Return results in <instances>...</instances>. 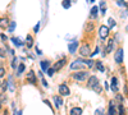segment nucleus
Masks as SVG:
<instances>
[{
	"label": "nucleus",
	"instance_id": "1",
	"mask_svg": "<svg viewBox=\"0 0 128 115\" xmlns=\"http://www.w3.org/2000/svg\"><path fill=\"white\" fill-rule=\"evenodd\" d=\"M72 77H73V79L74 81H78V82H82V81H85L86 78L88 77V73L87 72H76V73H73L72 74Z\"/></svg>",
	"mask_w": 128,
	"mask_h": 115
},
{
	"label": "nucleus",
	"instance_id": "2",
	"mask_svg": "<svg viewBox=\"0 0 128 115\" xmlns=\"http://www.w3.org/2000/svg\"><path fill=\"white\" fill-rule=\"evenodd\" d=\"M70 69H72V70H77V69L83 70L85 69V64L81 60H74L72 64H70Z\"/></svg>",
	"mask_w": 128,
	"mask_h": 115
},
{
	"label": "nucleus",
	"instance_id": "3",
	"mask_svg": "<svg viewBox=\"0 0 128 115\" xmlns=\"http://www.w3.org/2000/svg\"><path fill=\"white\" fill-rule=\"evenodd\" d=\"M87 86H88L90 88H92V90H93V88H95L96 86H99V79H97V77H95V76L90 77Z\"/></svg>",
	"mask_w": 128,
	"mask_h": 115
},
{
	"label": "nucleus",
	"instance_id": "4",
	"mask_svg": "<svg viewBox=\"0 0 128 115\" xmlns=\"http://www.w3.org/2000/svg\"><path fill=\"white\" fill-rule=\"evenodd\" d=\"M91 49H90V46L87 45V44H85V45H82L81 50H80V54L82 55V56H88V55H91V51H90Z\"/></svg>",
	"mask_w": 128,
	"mask_h": 115
},
{
	"label": "nucleus",
	"instance_id": "5",
	"mask_svg": "<svg viewBox=\"0 0 128 115\" xmlns=\"http://www.w3.org/2000/svg\"><path fill=\"white\" fill-rule=\"evenodd\" d=\"M99 33H100L101 38H106L108 35H109V27H106V26H101L100 29H99Z\"/></svg>",
	"mask_w": 128,
	"mask_h": 115
},
{
	"label": "nucleus",
	"instance_id": "6",
	"mask_svg": "<svg viewBox=\"0 0 128 115\" xmlns=\"http://www.w3.org/2000/svg\"><path fill=\"white\" fill-rule=\"evenodd\" d=\"M123 58H124V51L123 49H118L115 53V61L116 63H122L123 61Z\"/></svg>",
	"mask_w": 128,
	"mask_h": 115
},
{
	"label": "nucleus",
	"instance_id": "7",
	"mask_svg": "<svg viewBox=\"0 0 128 115\" xmlns=\"http://www.w3.org/2000/svg\"><path fill=\"white\" fill-rule=\"evenodd\" d=\"M59 93L63 95V96H68L70 92H69V88L65 86V84H60L59 86Z\"/></svg>",
	"mask_w": 128,
	"mask_h": 115
},
{
	"label": "nucleus",
	"instance_id": "8",
	"mask_svg": "<svg viewBox=\"0 0 128 115\" xmlns=\"http://www.w3.org/2000/svg\"><path fill=\"white\" fill-rule=\"evenodd\" d=\"M64 64H65V59H62V60H58L54 64V66H52V69L54 70H59V69H62L63 66H64Z\"/></svg>",
	"mask_w": 128,
	"mask_h": 115
},
{
	"label": "nucleus",
	"instance_id": "9",
	"mask_svg": "<svg viewBox=\"0 0 128 115\" xmlns=\"http://www.w3.org/2000/svg\"><path fill=\"white\" fill-rule=\"evenodd\" d=\"M110 87H111V91L113 92H116L118 91V79L115 78H111V82H110Z\"/></svg>",
	"mask_w": 128,
	"mask_h": 115
},
{
	"label": "nucleus",
	"instance_id": "10",
	"mask_svg": "<svg viewBox=\"0 0 128 115\" xmlns=\"http://www.w3.org/2000/svg\"><path fill=\"white\" fill-rule=\"evenodd\" d=\"M27 81H28V82H31V83H33V84L37 82V79H36V77H35V73H33L32 70L27 74Z\"/></svg>",
	"mask_w": 128,
	"mask_h": 115
},
{
	"label": "nucleus",
	"instance_id": "11",
	"mask_svg": "<svg viewBox=\"0 0 128 115\" xmlns=\"http://www.w3.org/2000/svg\"><path fill=\"white\" fill-rule=\"evenodd\" d=\"M78 49V42L77 41H74L72 44H69V53H76V50Z\"/></svg>",
	"mask_w": 128,
	"mask_h": 115
},
{
	"label": "nucleus",
	"instance_id": "12",
	"mask_svg": "<svg viewBox=\"0 0 128 115\" xmlns=\"http://www.w3.org/2000/svg\"><path fill=\"white\" fill-rule=\"evenodd\" d=\"M40 65H41V70H47V69H49V66H50V61L42 60V61L40 63Z\"/></svg>",
	"mask_w": 128,
	"mask_h": 115
},
{
	"label": "nucleus",
	"instance_id": "13",
	"mask_svg": "<svg viewBox=\"0 0 128 115\" xmlns=\"http://www.w3.org/2000/svg\"><path fill=\"white\" fill-rule=\"evenodd\" d=\"M69 114L70 115H82V109L81 107H73Z\"/></svg>",
	"mask_w": 128,
	"mask_h": 115
},
{
	"label": "nucleus",
	"instance_id": "14",
	"mask_svg": "<svg viewBox=\"0 0 128 115\" xmlns=\"http://www.w3.org/2000/svg\"><path fill=\"white\" fill-rule=\"evenodd\" d=\"M52 99H54V101H55V105H56V107H58V109H59V107L63 105V100L60 99L59 96H54V97H52Z\"/></svg>",
	"mask_w": 128,
	"mask_h": 115
},
{
	"label": "nucleus",
	"instance_id": "15",
	"mask_svg": "<svg viewBox=\"0 0 128 115\" xmlns=\"http://www.w3.org/2000/svg\"><path fill=\"white\" fill-rule=\"evenodd\" d=\"M9 26V19H6V18H1L0 19V27L1 28H5Z\"/></svg>",
	"mask_w": 128,
	"mask_h": 115
},
{
	"label": "nucleus",
	"instance_id": "16",
	"mask_svg": "<svg viewBox=\"0 0 128 115\" xmlns=\"http://www.w3.org/2000/svg\"><path fill=\"white\" fill-rule=\"evenodd\" d=\"M113 46H114V40H109L108 42V46H106V53H111L113 51Z\"/></svg>",
	"mask_w": 128,
	"mask_h": 115
},
{
	"label": "nucleus",
	"instance_id": "17",
	"mask_svg": "<svg viewBox=\"0 0 128 115\" xmlns=\"http://www.w3.org/2000/svg\"><path fill=\"white\" fill-rule=\"evenodd\" d=\"M10 40H12V42H13L16 46H18V47H19V46H23V42L19 41V38H17V37H12Z\"/></svg>",
	"mask_w": 128,
	"mask_h": 115
},
{
	"label": "nucleus",
	"instance_id": "18",
	"mask_svg": "<svg viewBox=\"0 0 128 115\" xmlns=\"http://www.w3.org/2000/svg\"><path fill=\"white\" fill-rule=\"evenodd\" d=\"M96 68H97V70H99V72H101V73H103V72H105V68H104V65H103V63H101V61H96Z\"/></svg>",
	"mask_w": 128,
	"mask_h": 115
},
{
	"label": "nucleus",
	"instance_id": "19",
	"mask_svg": "<svg viewBox=\"0 0 128 115\" xmlns=\"http://www.w3.org/2000/svg\"><path fill=\"white\" fill-rule=\"evenodd\" d=\"M116 114V110L114 105H113V102H110V105H109V115H115Z\"/></svg>",
	"mask_w": 128,
	"mask_h": 115
},
{
	"label": "nucleus",
	"instance_id": "20",
	"mask_svg": "<svg viewBox=\"0 0 128 115\" xmlns=\"http://www.w3.org/2000/svg\"><path fill=\"white\" fill-rule=\"evenodd\" d=\"M70 4H72V1H70V0H63V3H62V5H63L64 9H69Z\"/></svg>",
	"mask_w": 128,
	"mask_h": 115
},
{
	"label": "nucleus",
	"instance_id": "21",
	"mask_svg": "<svg viewBox=\"0 0 128 115\" xmlns=\"http://www.w3.org/2000/svg\"><path fill=\"white\" fill-rule=\"evenodd\" d=\"M26 41H27V47L29 49V47H31V46L33 45V38L28 35V36H27V40H26Z\"/></svg>",
	"mask_w": 128,
	"mask_h": 115
},
{
	"label": "nucleus",
	"instance_id": "22",
	"mask_svg": "<svg viewBox=\"0 0 128 115\" xmlns=\"http://www.w3.org/2000/svg\"><path fill=\"white\" fill-rule=\"evenodd\" d=\"M118 111H119V115H127V113H126V107H124L123 105H119Z\"/></svg>",
	"mask_w": 128,
	"mask_h": 115
},
{
	"label": "nucleus",
	"instance_id": "23",
	"mask_svg": "<svg viewBox=\"0 0 128 115\" xmlns=\"http://www.w3.org/2000/svg\"><path fill=\"white\" fill-rule=\"evenodd\" d=\"M24 68H26V66H24V64H23V63H21V64H19V65H18V66H17V70H18V74H21V73H23V72H24Z\"/></svg>",
	"mask_w": 128,
	"mask_h": 115
},
{
	"label": "nucleus",
	"instance_id": "24",
	"mask_svg": "<svg viewBox=\"0 0 128 115\" xmlns=\"http://www.w3.org/2000/svg\"><path fill=\"white\" fill-rule=\"evenodd\" d=\"M8 27H9V29H8V31H9V32H13L14 29H16V22H14V21H12V22H10V24L8 26Z\"/></svg>",
	"mask_w": 128,
	"mask_h": 115
},
{
	"label": "nucleus",
	"instance_id": "25",
	"mask_svg": "<svg viewBox=\"0 0 128 115\" xmlns=\"http://www.w3.org/2000/svg\"><path fill=\"white\" fill-rule=\"evenodd\" d=\"M97 6H92V9H91V16L93 17V18H96V16H97Z\"/></svg>",
	"mask_w": 128,
	"mask_h": 115
},
{
	"label": "nucleus",
	"instance_id": "26",
	"mask_svg": "<svg viewBox=\"0 0 128 115\" xmlns=\"http://www.w3.org/2000/svg\"><path fill=\"white\" fill-rule=\"evenodd\" d=\"M81 61L85 65L90 66V68H92V65H93V61H92V60H81Z\"/></svg>",
	"mask_w": 128,
	"mask_h": 115
},
{
	"label": "nucleus",
	"instance_id": "27",
	"mask_svg": "<svg viewBox=\"0 0 128 115\" xmlns=\"http://www.w3.org/2000/svg\"><path fill=\"white\" fill-rule=\"evenodd\" d=\"M100 6H101V13H103V16L105 13H106V9H105V1H101V4H100Z\"/></svg>",
	"mask_w": 128,
	"mask_h": 115
},
{
	"label": "nucleus",
	"instance_id": "28",
	"mask_svg": "<svg viewBox=\"0 0 128 115\" xmlns=\"http://www.w3.org/2000/svg\"><path fill=\"white\" fill-rule=\"evenodd\" d=\"M17 60H18V59H17V58H14V59H13V61H12V68H14V69L17 68Z\"/></svg>",
	"mask_w": 128,
	"mask_h": 115
},
{
	"label": "nucleus",
	"instance_id": "29",
	"mask_svg": "<svg viewBox=\"0 0 128 115\" xmlns=\"http://www.w3.org/2000/svg\"><path fill=\"white\" fill-rule=\"evenodd\" d=\"M109 26H110V27H114V26H115V21L113 19V18L109 19Z\"/></svg>",
	"mask_w": 128,
	"mask_h": 115
},
{
	"label": "nucleus",
	"instance_id": "30",
	"mask_svg": "<svg viewBox=\"0 0 128 115\" xmlns=\"http://www.w3.org/2000/svg\"><path fill=\"white\" fill-rule=\"evenodd\" d=\"M46 72H47V74H49V76H50V77H51V76H52V74H54V72H55V70H54V69H52V68H49V69L46 70Z\"/></svg>",
	"mask_w": 128,
	"mask_h": 115
},
{
	"label": "nucleus",
	"instance_id": "31",
	"mask_svg": "<svg viewBox=\"0 0 128 115\" xmlns=\"http://www.w3.org/2000/svg\"><path fill=\"white\" fill-rule=\"evenodd\" d=\"M95 115H104V113H103V110H101V109H97L95 111Z\"/></svg>",
	"mask_w": 128,
	"mask_h": 115
},
{
	"label": "nucleus",
	"instance_id": "32",
	"mask_svg": "<svg viewBox=\"0 0 128 115\" xmlns=\"http://www.w3.org/2000/svg\"><path fill=\"white\" fill-rule=\"evenodd\" d=\"M86 28H87V31H92V28H93V24H92V23H88V24H87V27H86Z\"/></svg>",
	"mask_w": 128,
	"mask_h": 115
},
{
	"label": "nucleus",
	"instance_id": "33",
	"mask_svg": "<svg viewBox=\"0 0 128 115\" xmlns=\"http://www.w3.org/2000/svg\"><path fill=\"white\" fill-rule=\"evenodd\" d=\"M0 56H1V58H5V51H4V49H0Z\"/></svg>",
	"mask_w": 128,
	"mask_h": 115
},
{
	"label": "nucleus",
	"instance_id": "34",
	"mask_svg": "<svg viewBox=\"0 0 128 115\" xmlns=\"http://www.w3.org/2000/svg\"><path fill=\"white\" fill-rule=\"evenodd\" d=\"M1 91H3V92L6 91V82H4V83L1 84Z\"/></svg>",
	"mask_w": 128,
	"mask_h": 115
},
{
	"label": "nucleus",
	"instance_id": "35",
	"mask_svg": "<svg viewBox=\"0 0 128 115\" xmlns=\"http://www.w3.org/2000/svg\"><path fill=\"white\" fill-rule=\"evenodd\" d=\"M39 28H40V22L35 26V29H33V31H35V32H39Z\"/></svg>",
	"mask_w": 128,
	"mask_h": 115
},
{
	"label": "nucleus",
	"instance_id": "36",
	"mask_svg": "<svg viewBox=\"0 0 128 115\" xmlns=\"http://www.w3.org/2000/svg\"><path fill=\"white\" fill-rule=\"evenodd\" d=\"M5 74V70H4V68H0V77H3Z\"/></svg>",
	"mask_w": 128,
	"mask_h": 115
},
{
	"label": "nucleus",
	"instance_id": "37",
	"mask_svg": "<svg viewBox=\"0 0 128 115\" xmlns=\"http://www.w3.org/2000/svg\"><path fill=\"white\" fill-rule=\"evenodd\" d=\"M116 100H119V101H122V100H123V96H120V95H116Z\"/></svg>",
	"mask_w": 128,
	"mask_h": 115
},
{
	"label": "nucleus",
	"instance_id": "38",
	"mask_svg": "<svg viewBox=\"0 0 128 115\" xmlns=\"http://www.w3.org/2000/svg\"><path fill=\"white\" fill-rule=\"evenodd\" d=\"M0 37H1L3 41H6V36H5V35H0Z\"/></svg>",
	"mask_w": 128,
	"mask_h": 115
},
{
	"label": "nucleus",
	"instance_id": "39",
	"mask_svg": "<svg viewBox=\"0 0 128 115\" xmlns=\"http://www.w3.org/2000/svg\"><path fill=\"white\" fill-rule=\"evenodd\" d=\"M44 102H45V104H46V105H49V106H50V107H51V104H50V102H49V101H47V100H44Z\"/></svg>",
	"mask_w": 128,
	"mask_h": 115
},
{
	"label": "nucleus",
	"instance_id": "40",
	"mask_svg": "<svg viewBox=\"0 0 128 115\" xmlns=\"http://www.w3.org/2000/svg\"><path fill=\"white\" fill-rule=\"evenodd\" d=\"M17 115H22V110H19V111H17Z\"/></svg>",
	"mask_w": 128,
	"mask_h": 115
},
{
	"label": "nucleus",
	"instance_id": "41",
	"mask_svg": "<svg viewBox=\"0 0 128 115\" xmlns=\"http://www.w3.org/2000/svg\"><path fill=\"white\" fill-rule=\"evenodd\" d=\"M90 1H92V3H93V1H95V0H90Z\"/></svg>",
	"mask_w": 128,
	"mask_h": 115
},
{
	"label": "nucleus",
	"instance_id": "42",
	"mask_svg": "<svg viewBox=\"0 0 128 115\" xmlns=\"http://www.w3.org/2000/svg\"><path fill=\"white\" fill-rule=\"evenodd\" d=\"M0 106H1V102H0Z\"/></svg>",
	"mask_w": 128,
	"mask_h": 115
},
{
	"label": "nucleus",
	"instance_id": "43",
	"mask_svg": "<svg viewBox=\"0 0 128 115\" xmlns=\"http://www.w3.org/2000/svg\"><path fill=\"white\" fill-rule=\"evenodd\" d=\"M0 84H1V81H0Z\"/></svg>",
	"mask_w": 128,
	"mask_h": 115
},
{
	"label": "nucleus",
	"instance_id": "44",
	"mask_svg": "<svg viewBox=\"0 0 128 115\" xmlns=\"http://www.w3.org/2000/svg\"><path fill=\"white\" fill-rule=\"evenodd\" d=\"M5 115H6V114H5Z\"/></svg>",
	"mask_w": 128,
	"mask_h": 115
}]
</instances>
